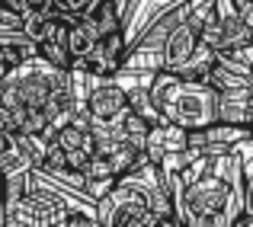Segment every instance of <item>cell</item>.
Instances as JSON below:
<instances>
[{"label":"cell","instance_id":"16","mask_svg":"<svg viewBox=\"0 0 253 227\" xmlns=\"http://www.w3.org/2000/svg\"><path fill=\"white\" fill-rule=\"evenodd\" d=\"M74 224H81V227H96V218L86 215V211H81V208H71V205H68V208L58 215L55 227H74Z\"/></svg>","mask_w":253,"mask_h":227},{"label":"cell","instance_id":"12","mask_svg":"<svg viewBox=\"0 0 253 227\" xmlns=\"http://www.w3.org/2000/svg\"><path fill=\"white\" fill-rule=\"evenodd\" d=\"M122 86H125V109L135 112V115H141V118H148L151 125L161 122V112H157L154 96H151V80L148 83H125L122 80Z\"/></svg>","mask_w":253,"mask_h":227},{"label":"cell","instance_id":"8","mask_svg":"<svg viewBox=\"0 0 253 227\" xmlns=\"http://www.w3.org/2000/svg\"><path fill=\"white\" fill-rule=\"evenodd\" d=\"M250 138V128H237V125H224V122H211V125H202V128H189V148H199L202 153H211V151H228L234 148L237 141Z\"/></svg>","mask_w":253,"mask_h":227},{"label":"cell","instance_id":"7","mask_svg":"<svg viewBox=\"0 0 253 227\" xmlns=\"http://www.w3.org/2000/svg\"><path fill=\"white\" fill-rule=\"evenodd\" d=\"M218 122L237 125V128H253V83L247 86H231L218 93Z\"/></svg>","mask_w":253,"mask_h":227},{"label":"cell","instance_id":"5","mask_svg":"<svg viewBox=\"0 0 253 227\" xmlns=\"http://www.w3.org/2000/svg\"><path fill=\"white\" fill-rule=\"evenodd\" d=\"M125 48H128V32L125 29L103 32L86 55L71 61V71H84V74L93 77V80L116 77L119 71H122V64H125Z\"/></svg>","mask_w":253,"mask_h":227},{"label":"cell","instance_id":"11","mask_svg":"<svg viewBox=\"0 0 253 227\" xmlns=\"http://www.w3.org/2000/svg\"><path fill=\"white\" fill-rule=\"evenodd\" d=\"M96 38H99V32H96V26H93L90 19H84V16L68 19V29H64V45H68L71 61H74V58H81V55H86V51L93 48V42H96Z\"/></svg>","mask_w":253,"mask_h":227},{"label":"cell","instance_id":"2","mask_svg":"<svg viewBox=\"0 0 253 227\" xmlns=\"http://www.w3.org/2000/svg\"><path fill=\"white\" fill-rule=\"evenodd\" d=\"M96 227H154L148 208V195H144L141 186L128 183V179H119L106 195H99L96 202Z\"/></svg>","mask_w":253,"mask_h":227},{"label":"cell","instance_id":"1","mask_svg":"<svg viewBox=\"0 0 253 227\" xmlns=\"http://www.w3.org/2000/svg\"><path fill=\"white\" fill-rule=\"evenodd\" d=\"M151 96L154 106L161 112V118H167L173 125H183V128H202V125L218 122V93L209 83H199V80H183L170 71H157L151 77Z\"/></svg>","mask_w":253,"mask_h":227},{"label":"cell","instance_id":"6","mask_svg":"<svg viewBox=\"0 0 253 227\" xmlns=\"http://www.w3.org/2000/svg\"><path fill=\"white\" fill-rule=\"evenodd\" d=\"M51 138H55L58 148L64 151L71 170H77V173L84 170V163L93 157V151H96V135H93L90 122H86V115H84V106L71 118H64V122L51 131Z\"/></svg>","mask_w":253,"mask_h":227},{"label":"cell","instance_id":"3","mask_svg":"<svg viewBox=\"0 0 253 227\" xmlns=\"http://www.w3.org/2000/svg\"><path fill=\"white\" fill-rule=\"evenodd\" d=\"M68 208L61 195L51 186H45V176L32 170V183L13 205H6L3 227H55L58 215Z\"/></svg>","mask_w":253,"mask_h":227},{"label":"cell","instance_id":"14","mask_svg":"<svg viewBox=\"0 0 253 227\" xmlns=\"http://www.w3.org/2000/svg\"><path fill=\"white\" fill-rule=\"evenodd\" d=\"M84 19H90L96 26V32H112V29H122V16H119L116 3L112 0H90L84 10Z\"/></svg>","mask_w":253,"mask_h":227},{"label":"cell","instance_id":"13","mask_svg":"<svg viewBox=\"0 0 253 227\" xmlns=\"http://www.w3.org/2000/svg\"><path fill=\"white\" fill-rule=\"evenodd\" d=\"M211 64H215V48H211V45H205L202 38H199V45L192 48V55L186 58L176 71H170V74H176V77H183V80H199V83H205Z\"/></svg>","mask_w":253,"mask_h":227},{"label":"cell","instance_id":"10","mask_svg":"<svg viewBox=\"0 0 253 227\" xmlns=\"http://www.w3.org/2000/svg\"><path fill=\"white\" fill-rule=\"evenodd\" d=\"M199 45V29H192L183 16L164 38V68L161 71H176L186 58L192 55V48Z\"/></svg>","mask_w":253,"mask_h":227},{"label":"cell","instance_id":"9","mask_svg":"<svg viewBox=\"0 0 253 227\" xmlns=\"http://www.w3.org/2000/svg\"><path fill=\"white\" fill-rule=\"evenodd\" d=\"M186 138H189V128L161 118V122L151 125V131H148V141H144V157H148L151 163H161V157H167V153H173V151L189 148V141H186Z\"/></svg>","mask_w":253,"mask_h":227},{"label":"cell","instance_id":"15","mask_svg":"<svg viewBox=\"0 0 253 227\" xmlns=\"http://www.w3.org/2000/svg\"><path fill=\"white\" fill-rule=\"evenodd\" d=\"M148 131H151V122L141 115H135V112H125V118L119 122L116 128V138H122L125 144H131V148L144 151V141H148Z\"/></svg>","mask_w":253,"mask_h":227},{"label":"cell","instance_id":"4","mask_svg":"<svg viewBox=\"0 0 253 227\" xmlns=\"http://www.w3.org/2000/svg\"><path fill=\"white\" fill-rule=\"evenodd\" d=\"M125 86L122 80L116 77H106V80H93L90 90L84 96V115L90 122L93 135L106 138V135H116L119 122L125 118Z\"/></svg>","mask_w":253,"mask_h":227}]
</instances>
